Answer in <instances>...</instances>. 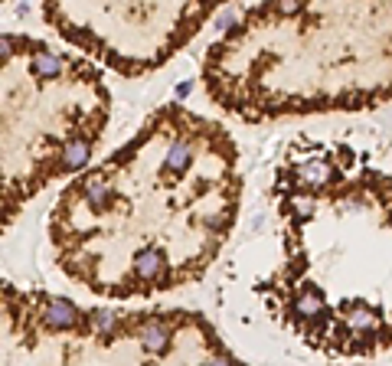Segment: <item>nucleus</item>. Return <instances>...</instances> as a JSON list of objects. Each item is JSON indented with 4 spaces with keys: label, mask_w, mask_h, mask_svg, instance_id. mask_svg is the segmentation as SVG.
<instances>
[{
    "label": "nucleus",
    "mask_w": 392,
    "mask_h": 366,
    "mask_svg": "<svg viewBox=\"0 0 392 366\" xmlns=\"http://www.w3.org/2000/svg\"><path fill=\"white\" fill-rule=\"evenodd\" d=\"M236 210L229 134L184 105H164L121 151L59 196L49 233L59 268L82 285L118 245L95 295H161L206 272Z\"/></svg>",
    "instance_id": "obj_1"
},
{
    "label": "nucleus",
    "mask_w": 392,
    "mask_h": 366,
    "mask_svg": "<svg viewBox=\"0 0 392 366\" xmlns=\"http://www.w3.org/2000/svg\"><path fill=\"white\" fill-rule=\"evenodd\" d=\"M108 121L95 66L33 36H4V213L62 173L82 171Z\"/></svg>",
    "instance_id": "obj_2"
}]
</instances>
